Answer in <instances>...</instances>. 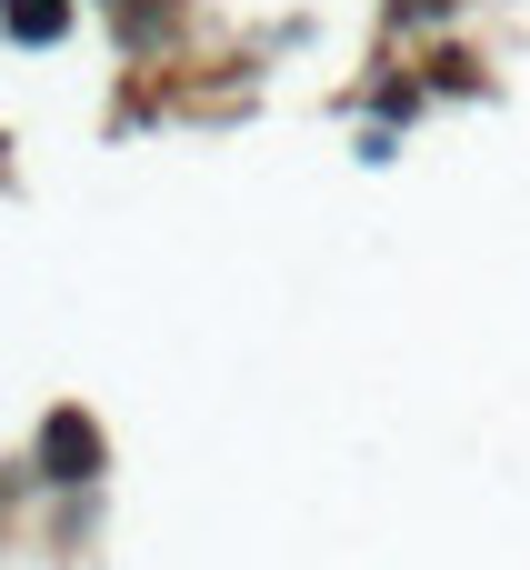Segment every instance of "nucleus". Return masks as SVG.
Segmentation results:
<instances>
[{"label": "nucleus", "instance_id": "1", "mask_svg": "<svg viewBox=\"0 0 530 570\" xmlns=\"http://www.w3.org/2000/svg\"><path fill=\"white\" fill-rule=\"evenodd\" d=\"M50 451H60V461H80V471H90V451H100V441H90V431H80V421H50Z\"/></svg>", "mask_w": 530, "mask_h": 570}]
</instances>
